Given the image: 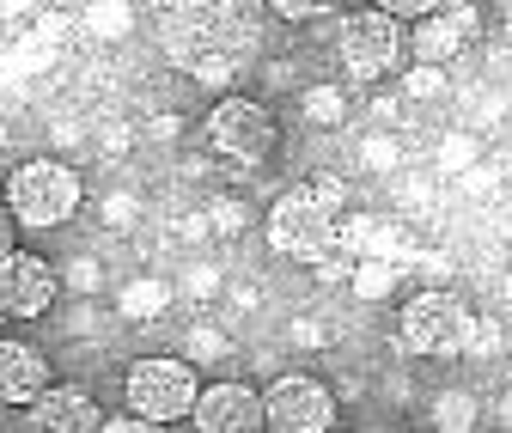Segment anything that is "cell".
<instances>
[{"label": "cell", "instance_id": "6da1fadb", "mask_svg": "<svg viewBox=\"0 0 512 433\" xmlns=\"http://www.w3.org/2000/svg\"><path fill=\"white\" fill-rule=\"evenodd\" d=\"M336 208H342V183H336V177L293 183V190L269 208V244H275L281 257L311 263V257L336 238Z\"/></svg>", "mask_w": 512, "mask_h": 433}, {"label": "cell", "instance_id": "7a4b0ae2", "mask_svg": "<svg viewBox=\"0 0 512 433\" xmlns=\"http://www.w3.org/2000/svg\"><path fill=\"white\" fill-rule=\"evenodd\" d=\"M7 208L19 226H61L80 208V177L61 165V159H25L7 183Z\"/></svg>", "mask_w": 512, "mask_h": 433}, {"label": "cell", "instance_id": "3957f363", "mask_svg": "<svg viewBox=\"0 0 512 433\" xmlns=\"http://www.w3.org/2000/svg\"><path fill=\"white\" fill-rule=\"evenodd\" d=\"M196 403H202V385H196V373H189L183 360H135L128 366V409L135 415H147V421H183V415H196Z\"/></svg>", "mask_w": 512, "mask_h": 433}, {"label": "cell", "instance_id": "277c9868", "mask_svg": "<svg viewBox=\"0 0 512 433\" xmlns=\"http://www.w3.org/2000/svg\"><path fill=\"white\" fill-rule=\"evenodd\" d=\"M397 336H403V348H409V354L439 360V354H464L476 330H470V312H464L452 293H415V299L403 305Z\"/></svg>", "mask_w": 512, "mask_h": 433}, {"label": "cell", "instance_id": "5b68a950", "mask_svg": "<svg viewBox=\"0 0 512 433\" xmlns=\"http://www.w3.org/2000/svg\"><path fill=\"white\" fill-rule=\"evenodd\" d=\"M336 49H342V74L354 80V86H372V80H384L397 68V55H403V31H397V19L391 13H348L342 19V31H336Z\"/></svg>", "mask_w": 512, "mask_h": 433}, {"label": "cell", "instance_id": "8992f818", "mask_svg": "<svg viewBox=\"0 0 512 433\" xmlns=\"http://www.w3.org/2000/svg\"><path fill=\"white\" fill-rule=\"evenodd\" d=\"M208 141L226 159H238V165H263L275 153L281 129H275V110L269 104H256V98H220L208 110Z\"/></svg>", "mask_w": 512, "mask_h": 433}, {"label": "cell", "instance_id": "52a82bcc", "mask_svg": "<svg viewBox=\"0 0 512 433\" xmlns=\"http://www.w3.org/2000/svg\"><path fill=\"white\" fill-rule=\"evenodd\" d=\"M263 403H269V433H330L336 427V397L324 379L287 373L263 391Z\"/></svg>", "mask_w": 512, "mask_h": 433}, {"label": "cell", "instance_id": "ba28073f", "mask_svg": "<svg viewBox=\"0 0 512 433\" xmlns=\"http://www.w3.org/2000/svg\"><path fill=\"white\" fill-rule=\"evenodd\" d=\"M476 37H482L476 7H470V0H445L433 19L415 25V61H427V68H452Z\"/></svg>", "mask_w": 512, "mask_h": 433}, {"label": "cell", "instance_id": "9c48e42d", "mask_svg": "<svg viewBox=\"0 0 512 433\" xmlns=\"http://www.w3.org/2000/svg\"><path fill=\"white\" fill-rule=\"evenodd\" d=\"M55 305V269L31 251H7L0 263V312L7 318H43Z\"/></svg>", "mask_w": 512, "mask_h": 433}, {"label": "cell", "instance_id": "30bf717a", "mask_svg": "<svg viewBox=\"0 0 512 433\" xmlns=\"http://www.w3.org/2000/svg\"><path fill=\"white\" fill-rule=\"evenodd\" d=\"M189 421L196 433H269V403L250 385H208Z\"/></svg>", "mask_w": 512, "mask_h": 433}, {"label": "cell", "instance_id": "8fae6325", "mask_svg": "<svg viewBox=\"0 0 512 433\" xmlns=\"http://www.w3.org/2000/svg\"><path fill=\"white\" fill-rule=\"evenodd\" d=\"M31 433H104V409L80 385H49L31 403Z\"/></svg>", "mask_w": 512, "mask_h": 433}, {"label": "cell", "instance_id": "7c38bea8", "mask_svg": "<svg viewBox=\"0 0 512 433\" xmlns=\"http://www.w3.org/2000/svg\"><path fill=\"white\" fill-rule=\"evenodd\" d=\"M0 391H7V403L31 409L49 391V360L31 342H0Z\"/></svg>", "mask_w": 512, "mask_h": 433}, {"label": "cell", "instance_id": "4fadbf2b", "mask_svg": "<svg viewBox=\"0 0 512 433\" xmlns=\"http://www.w3.org/2000/svg\"><path fill=\"white\" fill-rule=\"evenodd\" d=\"M269 7L281 13V19H293V25H305V19H324V13H336L342 0H269Z\"/></svg>", "mask_w": 512, "mask_h": 433}, {"label": "cell", "instance_id": "5bb4252c", "mask_svg": "<svg viewBox=\"0 0 512 433\" xmlns=\"http://www.w3.org/2000/svg\"><path fill=\"white\" fill-rule=\"evenodd\" d=\"M372 7H378V13H391V19L403 13V19H415V25H421V19H433V13H439V0H372Z\"/></svg>", "mask_w": 512, "mask_h": 433}, {"label": "cell", "instance_id": "9a60e30c", "mask_svg": "<svg viewBox=\"0 0 512 433\" xmlns=\"http://www.w3.org/2000/svg\"><path fill=\"white\" fill-rule=\"evenodd\" d=\"M305 104H311V122H342V92H330V86H317Z\"/></svg>", "mask_w": 512, "mask_h": 433}, {"label": "cell", "instance_id": "2e32d148", "mask_svg": "<svg viewBox=\"0 0 512 433\" xmlns=\"http://www.w3.org/2000/svg\"><path fill=\"white\" fill-rule=\"evenodd\" d=\"M104 433H165L159 421H147V415H110L104 421Z\"/></svg>", "mask_w": 512, "mask_h": 433}, {"label": "cell", "instance_id": "e0dca14e", "mask_svg": "<svg viewBox=\"0 0 512 433\" xmlns=\"http://www.w3.org/2000/svg\"><path fill=\"white\" fill-rule=\"evenodd\" d=\"M464 403H470V397H445V403H439V427H464V421H470Z\"/></svg>", "mask_w": 512, "mask_h": 433}, {"label": "cell", "instance_id": "ac0fdd59", "mask_svg": "<svg viewBox=\"0 0 512 433\" xmlns=\"http://www.w3.org/2000/svg\"><path fill=\"white\" fill-rule=\"evenodd\" d=\"M500 13H506V19H512V0H500Z\"/></svg>", "mask_w": 512, "mask_h": 433}, {"label": "cell", "instance_id": "d6986e66", "mask_svg": "<svg viewBox=\"0 0 512 433\" xmlns=\"http://www.w3.org/2000/svg\"><path fill=\"white\" fill-rule=\"evenodd\" d=\"M232 7H256V0H232Z\"/></svg>", "mask_w": 512, "mask_h": 433}]
</instances>
